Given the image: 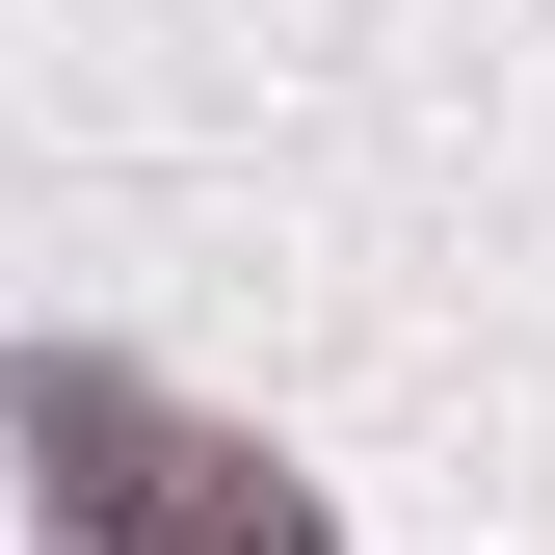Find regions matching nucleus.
Segmentation results:
<instances>
[{
	"label": "nucleus",
	"mask_w": 555,
	"mask_h": 555,
	"mask_svg": "<svg viewBox=\"0 0 555 555\" xmlns=\"http://www.w3.org/2000/svg\"><path fill=\"white\" fill-rule=\"evenodd\" d=\"M27 450H53V503H80L106 555H318V503L264 450H212V424H159L132 371H27Z\"/></svg>",
	"instance_id": "nucleus-1"
}]
</instances>
